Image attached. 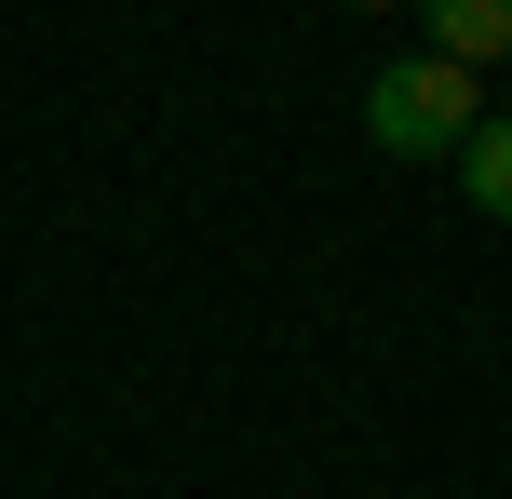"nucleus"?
Segmentation results:
<instances>
[{
  "label": "nucleus",
  "instance_id": "f257e3e1",
  "mask_svg": "<svg viewBox=\"0 0 512 499\" xmlns=\"http://www.w3.org/2000/svg\"><path fill=\"white\" fill-rule=\"evenodd\" d=\"M472 122H486V95H472L459 54H391V68L364 81V135H378L391 162H459Z\"/></svg>",
  "mask_w": 512,
  "mask_h": 499
},
{
  "label": "nucleus",
  "instance_id": "f03ea898",
  "mask_svg": "<svg viewBox=\"0 0 512 499\" xmlns=\"http://www.w3.org/2000/svg\"><path fill=\"white\" fill-rule=\"evenodd\" d=\"M418 14H432V54H459V68L512 54V0H418Z\"/></svg>",
  "mask_w": 512,
  "mask_h": 499
},
{
  "label": "nucleus",
  "instance_id": "7ed1b4c3",
  "mask_svg": "<svg viewBox=\"0 0 512 499\" xmlns=\"http://www.w3.org/2000/svg\"><path fill=\"white\" fill-rule=\"evenodd\" d=\"M459 189H472V216L512 230V108H486V122L459 135Z\"/></svg>",
  "mask_w": 512,
  "mask_h": 499
},
{
  "label": "nucleus",
  "instance_id": "20e7f679",
  "mask_svg": "<svg viewBox=\"0 0 512 499\" xmlns=\"http://www.w3.org/2000/svg\"><path fill=\"white\" fill-rule=\"evenodd\" d=\"M351 14H391V0H351Z\"/></svg>",
  "mask_w": 512,
  "mask_h": 499
}]
</instances>
